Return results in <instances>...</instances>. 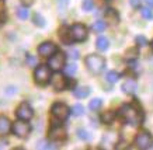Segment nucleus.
Instances as JSON below:
<instances>
[{"label":"nucleus","mask_w":153,"mask_h":150,"mask_svg":"<svg viewBox=\"0 0 153 150\" xmlns=\"http://www.w3.org/2000/svg\"><path fill=\"white\" fill-rule=\"evenodd\" d=\"M51 84L55 91H62L66 89V79L60 75H55L51 77Z\"/></svg>","instance_id":"12"},{"label":"nucleus","mask_w":153,"mask_h":150,"mask_svg":"<svg viewBox=\"0 0 153 150\" xmlns=\"http://www.w3.org/2000/svg\"><path fill=\"white\" fill-rule=\"evenodd\" d=\"M129 3L132 7H139L140 6V0H129Z\"/></svg>","instance_id":"35"},{"label":"nucleus","mask_w":153,"mask_h":150,"mask_svg":"<svg viewBox=\"0 0 153 150\" xmlns=\"http://www.w3.org/2000/svg\"><path fill=\"white\" fill-rule=\"evenodd\" d=\"M87 28L84 27L83 24H74L69 28V35L70 39L74 42H82L87 38Z\"/></svg>","instance_id":"4"},{"label":"nucleus","mask_w":153,"mask_h":150,"mask_svg":"<svg viewBox=\"0 0 153 150\" xmlns=\"http://www.w3.org/2000/svg\"><path fill=\"white\" fill-rule=\"evenodd\" d=\"M150 47H152V49H153V41H152V44H150Z\"/></svg>","instance_id":"38"},{"label":"nucleus","mask_w":153,"mask_h":150,"mask_svg":"<svg viewBox=\"0 0 153 150\" xmlns=\"http://www.w3.org/2000/svg\"><path fill=\"white\" fill-rule=\"evenodd\" d=\"M77 135H79V137L83 139V140H88V139H90V135H88L86 131H83V129H79V131H77Z\"/></svg>","instance_id":"32"},{"label":"nucleus","mask_w":153,"mask_h":150,"mask_svg":"<svg viewBox=\"0 0 153 150\" xmlns=\"http://www.w3.org/2000/svg\"><path fill=\"white\" fill-rule=\"evenodd\" d=\"M120 115L126 123H129L132 126H138L143 121L142 112H140L138 108H135L134 105H131V104H124L120 108Z\"/></svg>","instance_id":"1"},{"label":"nucleus","mask_w":153,"mask_h":150,"mask_svg":"<svg viewBox=\"0 0 153 150\" xmlns=\"http://www.w3.org/2000/svg\"><path fill=\"white\" fill-rule=\"evenodd\" d=\"M86 66L87 69L94 75H98L104 70L105 67V59L100 55H88L86 58Z\"/></svg>","instance_id":"2"},{"label":"nucleus","mask_w":153,"mask_h":150,"mask_svg":"<svg viewBox=\"0 0 153 150\" xmlns=\"http://www.w3.org/2000/svg\"><path fill=\"white\" fill-rule=\"evenodd\" d=\"M140 14L143 16V18H146V20H150L153 17L152 10L149 9V7H143V9H140Z\"/></svg>","instance_id":"27"},{"label":"nucleus","mask_w":153,"mask_h":150,"mask_svg":"<svg viewBox=\"0 0 153 150\" xmlns=\"http://www.w3.org/2000/svg\"><path fill=\"white\" fill-rule=\"evenodd\" d=\"M102 105V101L100 98H94L90 101V104H88V108L91 109V111H97V109H100Z\"/></svg>","instance_id":"20"},{"label":"nucleus","mask_w":153,"mask_h":150,"mask_svg":"<svg viewBox=\"0 0 153 150\" xmlns=\"http://www.w3.org/2000/svg\"><path fill=\"white\" fill-rule=\"evenodd\" d=\"M52 115L58 119V121H66L70 115V108L63 103H55L52 105Z\"/></svg>","instance_id":"5"},{"label":"nucleus","mask_w":153,"mask_h":150,"mask_svg":"<svg viewBox=\"0 0 153 150\" xmlns=\"http://www.w3.org/2000/svg\"><path fill=\"white\" fill-rule=\"evenodd\" d=\"M77 72V66L74 63H70V65H65V73L68 76H73L74 73Z\"/></svg>","instance_id":"23"},{"label":"nucleus","mask_w":153,"mask_h":150,"mask_svg":"<svg viewBox=\"0 0 153 150\" xmlns=\"http://www.w3.org/2000/svg\"><path fill=\"white\" fill-rule=\"evenodd\" d=\"M135 145H136L138 149H142V150L149 149L152 146V136L149 135L148 132H140L135 137Z\"/></svg>","instance_id":"8"},{"label":"nucleus","mask_w":153,"mask_h":150,"mask_svg":"<svg viewBox=\"0 0 153 150\" xmlns=\"http://www.w3.org/2000/svg\"><path fill=\"white\" fill-rule=\"evenodd\" d=\"M105 18L108 20V21H111L112 24H115V23H118V21H120V17H118V14H117V11H114L112 9H107Z\"/></svg>","instance_id":"18"},{"label":"nucleus","mask_w":153,"mask_h":150,"mask_svg":"<svg viewBox=\"0 0 153 150\" xmlns=\"http://www.w3.org/2000/svg\"><path fill=\"white\" fill-rule=\"evenodd\" d=\"M51 67H48L45 65H39L34 72V79L35 83L39 86H45L48 81H51Z\"/></svg>","instance_id":"3"},{"label":"nucleus","mask_w":153,"mask_h":150,"mask_svg":"<svg viewBox=\"0 0 153 150\" xmlns=\"http://www.w3.org/2000/svg\"><path fill=\"white\" fill-rule=\"evenodd\" d=\"M136 44H138L139 47H146V45H148V39H146L143 35H139V37H136Z\"/></svg>","instance_id":"30"},{"label":"nucleus","mask_w":153,"mask_h":150,"mask_svg":"<svg viewBox=\"0 0 153 150\" xmlns=\"http://www.w3.org/2000/svg\"><path fill=\"white\" fill-rule=\"evenodd\" d=\"M65 61H66L65 53L56 52L52 56H49V59H48V66L51 67V70L59 72L62 67H65Z\"/></svg>","instance_id":"6"},{"label":"nucleus","mask_w":153,"mask_h":150,"mask_svg":"<svg viewBox=\"0 0 153 150\" xmlns=\"http://www.w3.org/2000/svg\"><path fill=\"white\" fill-rule=\"evenodd\" d=\"M82 7H83L84 11H91L93 10V0H83Z\"/></svg>","instance_id":"28"},{"label":"nucleus","mask_w":153,"mask_h":150,"mask_svg":"<svg viewBox=\"0 0 153 150\" xmlns=\"http://www.w3.org/2000/svg\"><path fill=\"white\" fill-rule=\"evenodd\" d=\"M34 24H35V25H39V27H44V25H45V20H44V17H42L41 14L35 13V14H34Z\"/></svg>","instance_id":"26"},{"label":"nucleus","mask_w":153,"mask_h":150,"mask_svg":"<svg viewBox=\"0 0 153 150\" xmlns=\"http://www.w3.org/2000/svg\"><path fill=\"white\" fill-rule=\"evenodd\" d=\"M52 146L48 145V142L47 140H41V142H38L37 143V149H51Z\"/></svg>","instance_id":"33"},{"label":"nucleus","mask_w":153,"mask_h":150,"mask_svg":"<svg viewBox=\"0 0 153 150\" xmlns=\"http://www.w3.org/2000/svg\"><path fill=\"white\" fill-rule=\"evenodd\" d=\"M138 55V49L134 48V49H129V51H126V59H135Z\"/></svg>","instance_id":"31"},{"label":"nucleus","mask_w":153,"mask_h":150,"mask_svg":"<svg viewBox=\"0 0 153 150\" xmlns=\"http://www.w3.org/2000/svg\"><path fill=\"white\" fill-rule=\"evenodd\" d=\"M117 114L114 112V111H105V112L101 115V121L104 122V123H112L114 122V119H115Z\"/></svg>","instance_id":"17"},{"label":"nucleus","mask_w":153,"mask_h":150,"mask_svg":"<svg viewBox=\"0 0 153 150\" xmlns=\"http://www.w3.org/2000/svg\"><path fill=\"white\" fill-rule=\"evenodd\" d=\"M11 131H13L14 135L19 136V137H25L31 131V126L28 125V122H24L23 119H20V121L14 122V125L11 126Z\"/></svg>","instance_id":"7"},{"label":"nucleus","mask_w":153,"mask_h":150,"mask_svg":"<svg viewBox=\"0 0 153 150\" xmlns=\"http://www.w3.org/2000/svg\"><path fill=\"white\" fill-rule=\"evenodd\" d=\"M74 97H77V98H84V97H87L88 94H90V89L88 87H77V89H74L73 91Z\"/></svg>","instance_id":"15"},{"label":"nucleus","mask_w":153,"mask_h":150,"mask_svg":"<svg viewBox=\"0 0 153 150\" xmlns=\"http://www.w3.org/2000/svg\"><path fill=\"white\" fill-rule=\"evenodd\" d=\"M145 3H146L149 7H153V0H145Z\"/></svg>","instance_id":"37"},{"label":"nucleus","mask_w":153,"mask_h":150,"mask_svg":"<svg viewBox=\"0 0 153 150\" xmlns=\"http://www.w3.org/2000/svg\"><path fill=\"white\" fill-rule=\"evenodd\" d=\"M27 65L28 66H31V67H34V66H37V58H34V56H31V55H27Z\"/></svg>","instance_id":"29"},{"label":"nucleus","mask_w":153,"mask_h":150,"mask_svg":"<svg viewBox=\"0 0 153 150\" xmlns=\"http://www.w3.org/2000/svg\"><path fill=\"white\" fill-rule=\"evenodd\" d=\"M10 129H11V123H10L9 118L0 117V135H6V133H9Z\"/></svg>","instance_id":"14"},{"label":"nucleus","mask_w":153,"mask_h":150,"mask_svg":"<svg viewBox=\"0 0 153 150\" xmlns=\"http://www.w3.org/2000/svg\"><path fill=\"white\" fill-rule=\"evenodd\" d=\"M56 52H58V47L52 42H44L38 47V53H39L41 56L49 58V56H52L53 53H56Z\"/></svg>","instance_id":"10"},{"label":"nucleus","mask_w":153,"mask_h":150,"mask_svg":"<svg viewBox=\"0 0 153 150\" xmlns=\"http://www.w3.org/2000/svg\"><path fill=\"white\" fill-rule=\"evenodd\" d=\"M28 14H30V11H28L27 7H19V10H17V16H19L21 20H27Z\"/></svg>","instance_id":"25"},{"label":"nucleus","mask_w":153,"mask_h":150,"mask_svg":"<svg viewBox=\"0 0 153 150\" xmlns=\"http://www.w3.org/2000/svg\"><path fill=\"white\" fill-rule=\"evenodd\" d=\"M68 137V133H66L65 128L62 126H52L51 132H49V139L55 142H63Z\"/></svg>","instance_id":"11"},{"label":"nucleus","mask_w":153,"mask_h":150,"mask_svg":"<svg viewBox=\"0 0 153 150\" xmlns=\"http://www.w3.org/2000/svg\"><path fill=\"white\" fill-rule=\"evenodd\" d=\"M105 77H107V80H108L110 83H117L118 79H120V75H118L115 70H111V72H108V73H107Z\"/></svg>","instance_id":"22"},{"label":"nucleus","mask_w":153,"mask_h":150,"mask_svg":"<svg viewBox=\"0 0 153 150\" xmlns=\"http://www.w3.org/2000/svg\"><path fill=\"white\" fill-rule=\"evenodd\" d=\"M96 45H97L98 51H107L108 47H110V42H108V39H107L105 37H98Z\"/></svg>","instance_id":"16"},{"label":"nucleus","mask_w":153,"mask_h":150,"mask_svg":"<svg viewBox=\"0 0 153 150\" xmlns=\"http://www.w3.org/2000/svg\"><path fill=\"white\" fill-rule=\"evenodd\" d=\"M16 115L19 119H23V121H30L31 118L34 117V109L31 108V105L27 103H23L17 108V111H16Z\"/></svg>","instance_id":"9"},{"label":"nucleus","mask_w":153,"mask_h":150,"mask_svg":"<svg viewBox=\"0 0 153 150\" xmlns=\"http://www.w3.org/2000/svg\"><path fill=\"white\" fill-rule=\"evenodd\" d=\"M136 89H138V84H136V81L134 79H128L122 84V91L125 94H134L136 91Z\"/></svg>","instance_id":"13"},{"label":"nucleus","mask_w":153,"mask_h":150,"mask_svg":"<svg viewBox=\"0 0 153 150\" xmlns=\"http://www.w3.org/2000/svg\"><path fill=\"white\" fill-rule=\"evenodd\" d=\"M10 90H7V94H11V93H17V89H14V87H9Z\"/></svg>","instance_id":"36"},{"label":"nucleus","mask_w":153,"mask_h":150,"mask_svg":"<svg viewBox=\"0 0 153 150\" xmlns=\"http://www.w3.org/2000/svg\"><path fill=\"white\" fill-rule=\"evenodd\" d=\"M72 114H73L74 117H80V115H83L84 114V107L82 104H74L73 108H72Z\"/></svg>","instance_id":"21"},{"label":"nucleus","mask_w":153,"mask_h":150,"mask_svg":"<svg viewBox=\"0 0 153 150\" xmlns=\"http://www.w3.org/2000/svg\"><path fill=\"white\" fill-rule=\"evenodd\" d=\"M56 3H58L59 13H65L66 9H68V4H69V0H56Z\"/></svg>","instance_id":"24"},{"label":"nucleus","mask_w":153,"mask_h":150,"mask_svg":"<svg viewBox=\"0 0 153 150\" xmlns=\"http://www.w3.org/2000/svg\"><path fill=\"white\" fill-rule=\"evenodd\" d=\"M91 30H93L94 33H102V31L105 30V23L101 21V20H98V21H96V23L91 25Z\"/></svg>","instance_id":"19"},{"label":"nucleus","mask_w":153,"mask_h":150,"mask_svg":"<svg viewBox=\"0 0 153 150\" xmlns=\"http://www.w3.org/2000/svg\"><path fill=\"white\" fill-rule=\"evenodd\" d=\"M69 56L73 58V59H79V51H77V49H70Z\"/></svg>","instance_id":"34"}]
</instances>
